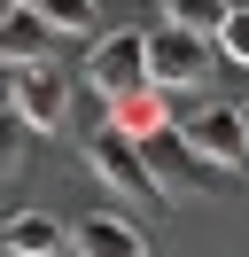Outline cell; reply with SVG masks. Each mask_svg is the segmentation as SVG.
I'll return each instance as SVG.
<instances>
[{
  "label": "cell",
  "mask_w": 249,
  "mask_h": 257,
  "mask_svg": "<svg viewBox=\"0 0 249 257\" xmlns=\"http://www.w3.org/2000/svg\"><path fill=\"white\" fill-rule=\"evenodd\" d=\"M187 133H195V148H202L210 164L241 172V156H249V125H241V109H202V117H195Z\"/></svg>",
  "instance_id": "9c48e42d"
},
{
  "label": "cell",
  "mask_w": 249,
  "mask_h": 257,
  "mask_svg": "<svg viewBox=\"0 0 249 257\" xmlns=\"http://www.w3.org/2000/svg\"><path fill=\"white\" fill-rule=\"evenodd\" d=\"M8 8H24V0H0V16H8Z\"/></svg>",
  "instance_id": "9a60e30c"
},
{
  "label": "cell",
  "mask_w": 249,
  "mask_h": 257,
  "mask_svg": "<svg viewBox=\"0 0 249 257\" xmlns=\"http://www.w3.org/2000/svg\"><path fill=\"white\" fill-rule=\"evenodd\" d=\"M226 16H233V0H164V24H187V32H226Z\"/></svg>",
  "instance_id": "8fae6325"
},
{
  "label": "cell",
  "mask_w": 249,
  "mask_h": 257,
  "mask_svg": "<svg viewBox=\"0 0 249 257\" xmlns=\"http://www.w3.org/2000/svg\"><path fill=\"white\" fill-rule=\"evenodd\" d=\"M86 164H93V179H101L117 203H171L164 187H156V172H148V148L133 141L125 125H93V141H86Z\"/></svg>",
  "instance_id": "7a4b0ae2"
},
{
  "label": "cell",
  "mask_w": 249,
  "mask_h": 257,
  "mask_svg": "<svg viewBox=\"0 0 249 257\" xmlns=\"http://www.w3.org/2000/svg\"><path fill=\"white\" fill-rule=\"evenodd\" d=\"M47 47H55V24L39 16V8H8V16H0V63L8 70H24V63H47Z\"/></svg>",
  "instance_id": "ba28073f"
},
{
  "label": "cell",
  "mask_w": 249,
  "mask_h": 257,
  "mask_svg": "<svg viewBox=\"0 0 249 257\" xmlns=\"http://www.w3.org/2000/svg\"><path fill=\"white\" fill-rule=\"evenodd\" d=\"M218 78V39L210 32H187V24H164L156 32V86L164 94H195V86Z\"/></svg>",
  "instance_id": "277c9868"
},
{
  "label": "cell",
  "mask_w": 249,
  "mask_h": 257,
  "mask_svg": "<svg viewBox=\"0 0 249 257\" xmlns=\"http://www.w3.org/2000/svg\"><path fill=\"white\" fill-rule=\"evenodd\" d=\"M109 125H125L133 141H148V133H164V125H171V117H164V86H140V94L109 101Z\"/></svg>",
  "instance_id": "30bf717a"
},
{
  "label": "cell",
  "mask_w": 249,
  "mask_h": 257,
  "mask_svg": "<svg viewBox=\"0 0 249 257\" xmlns=\"http://www.w3.org/2000/svg\"><path fill=\"white\" fill-rule=\"evenodd\" d=\"M70 249V226L47 218V210H16L0 218V257H62Z\"/></svg>",
  "instance_id": "52a82bcc"
},
{
  "label": "cell",
  "mask_w": 249,
  "mask_h": 257,
  "mask_svg": "<svg viewBox=\"0 0 249 257\" xmlns=\"http://www.w3.org/2000/svg\"><path fill=\"white\" fill-rule=\"evenodd\" d=\"M24 133H31L24 117H16V109H0V179H8V172H16V156H24Z\"/></svg>",
  "instance_id": "5bb4252c"
},
{
  "label": "cell",
  "mask_w": 249,
  "mask_h": 257,
  "mask_svg": "<svg viewBox=\"0 0 249 257\" xmlns=\"http://www.w3.org/2000/svg\"><path fill=\"white\" fill-rule=\"evenodd\" d=\"M70 257H148V241L125 210H86L70 226Z\"/></svg>",
  "instance_id": "8992f818"
},
{
  "label": "cell",
  "mask_w": 249,
  "mask_h": 257,
  "mask_svg": "<svg viewBox=\"0 0 249 257\" xmlns=\"http://www.w3.org/2000/svg\"><path fill=\"white\" fill-rule=\"evenodd\" d=\"M140 148H148V172H156V187H164L171 203H195V195H218V187L233 179L226 164H210V156L195 148V133H187V125H164V133H148Z\"/></svg>",
  "instance_id": "6da1fadb"
},
{
  "label": "cell",
  "mask_w": 249,
  "mask_h": 257,
  "mask_svg": "<svg viewBox=\"0 0 249 257\" xmlns=\"http://www.w3.org/2000/svg\"><path fill=\"white\" fill-rule=\"evenodd\" d=\"M8 109L47 141V133L70 125V78H62L55 63H24V70H8Z\"/></svg>",
  "instance_id": "5b68a950"
},
{
  "label": "cell",
  "mask_w": 249,
  "mask_h": 257,
  "mask_svg": "<svg viewBox=\"0 0 249 257\" xmlns=\"http://www.w3.org/2000/svg\"><path fill=\"white\" fill-rule=\"evenodd\" d=\"M241 125H249V101H241Z\"/></svg>",
  "instance_id": "2e32d148"
},
{
  "label": "cell",
  "mask_w": 249,
  "mask_h": 257,
  "mask_svg": "<svg viewBox=\"0 0 249 257\" xmlns=\"http://www.w3.org/2000/svg\"><path fill=\"white\" fill-rule=\"evenodd\" d=\"M86 78H93V94L101 101H125V94H140V86H156V32H101L86 47Z\"/></svg>",
  "instance_id": "3957f363"
},
{
  "label": "cell",
  "mask_w": 249,
  "mask_h": 257,
  "mask_svg": "<svg viewBox=\"0 0 249 257\" xmlns=\"http://www.w3.org/2000/svg\"><path fill=\"white\" fill-rule=\"evenodd\" d=\"M218 55L249 70V8H233V16H226V32H218Z\"/></svg>",
  "instance_id": "4fadbf2b"
},
{
  "label": "cell",
  "mask_w": 249,
  "mask_h": 257,
  "mask_svg": "<svg viewBox=\"0 0 249 257\" xmlns=\"http://www.w3.org/2000/svg\"><path fill=\"white\" fill-rule=\"evenodd\" d=\"M31 8H39L55 32H78V39L93 32V0H31Z\"/></svg>",
  "instance_id": "7c38bea8"
}]
</instances>
